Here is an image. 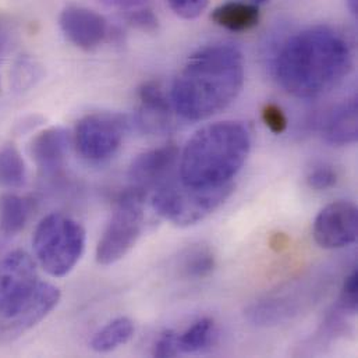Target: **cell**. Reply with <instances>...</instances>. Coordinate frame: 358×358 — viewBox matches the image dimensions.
I'll use <instances>...</instances> for the list:
<instances>
[{"instance_id": "obj_17", "label": "cell", "mask_w": 358, "mask_h": 358, "mask_svg": "<svg viewBox=\"0 0 358 358\" xmlns=\"http://www.w3.org/2000/svg\"><path fill=\"white\" fill-rule=\"evenodd\" d=\"M34 212V201L17 194L0 195V233L3 236L18 234L28 223Z\"/></svg>"}, {"instance_id": "obj_27", "label": "cell", "mask_w": 358, "mask_h": 358, "mask_svg": "<svg viewBox=\"0 0 358 358\" xmlns=\"http://www.w3.org/2000/svg\"><path fill=\"white\" fill-rule=\"evenodd\" d=\"M171 8L184 20H194L203 13L209 0H166Z\"/></svg>"}, {"instance_id": "obj_20", "label": "cell", "mask_w": 358, "mask_h": 358, "mask_svg": "<svg viewBox=\"0 0 358 358\" xmlns=\"http://www.w3.org/2000/svg\"><path fill=\"white\" fill-rule=\"evenodd\" d=\"M216 338V325L210 318L194 322L187 331L178 335L179 355H194L208 349Z\"/></svg>"}, {"instance_id": "obj_31", "label": "cell", "mask_w": 358, "mask_h": 358, "mask_svg": "<svg viewBox=\"0 0 358 358\" xmlns=\"http://www.w3.org/2000/svg\"><path fill=\"white\" fill-rule=\"evenodd\" d=\"M346 3H348V7H349L350 13H352L353 15H357L358 0H346Z\"/></svg>"}, {"instance_id": "obj_15", "label": "cell", "mask_w": 358, "mask_h": 358, "mask_svg": "<svg viewBox=\"0 0 358 358\" xmlns=\"http://www.w3.org/2000/svg\"><path fill=\"white\" fill-rule=\"evenodd\" d=\"M358 101L349 98L334 108L321 124L322 138L335 147L352 145L358 137Z\"/></svg>"}, {"instance_id": "obj_6", "label": "cell", "mask_w": 358, "mask_h": 358, "mask_svg": "<svg viewBox=\"0 0 358 358\" xmlns=\"http://www.w3.org/2000/svg\"><path fill=\"white\" fill-rule=\"evenodd\" d=\"M145 198L147 194L134 187L117 196L110 220L96 245L95 258L99 265H113L134 248L144 227Z\"/></svg>"}, {"instance_id": "obj_4", "label": "cell", "mask_w": 358, "mask_h": 358, "mask_svg": "<svg viewBox=\"0 0 358 358\" xmlns=\"http://www.w3.org/2000/svg\"><path fill=\"white\" fill-rule=\"evenodd\" d=\"M85 243L84 226L63 213L45 216L32 237L36 259L53 278H63L74 269L84 254Z\"/></svg>"}, {"instance_id": "obj_1", "label": "cell", "mask_w": 358, "mask_h": 358, "mask_svg": "<svg viewBox=\"0 0 358 358\" xmlns=\"http://www.w3.org/2000/svg\"><path fill=\"white\" fill-rule=\"evenodd\" d=\"M353 67L348 38L328 25H315L289 38L275 59L282 88L301 99L322 96L336 88Z\"/></svg>"}, {"instance_id": "obj_14", "label": "cell", "mask_w": 358, "mask_h": 358, "mask_svg": "<svg viewBox=\"0 0 358 358\" xmlns=\"http://www.w3.org/2000/svg\"><path fill=\"white\" fill-rule=\"evenodd\" d=\"M70 141V134L63 127L45 129L32 138L29 154L43 178L56 179L63 173Z\"/></svg>"}, {"instance_id": "obj_24", "label": "cell", "mask_w": 358, "mask_h": 358, "mask_svg": "<svg viewBox=\"0 0 358 358\" xmlns=\"http://www.w3.org/2000/svg\"><path fill=\"white\" fill-rule=\"evenodd\" d=\"M126 20L131 27L144 32H154L159 27L158 17L150 6H144L133 11H129Z\"/></svg>"}, {"instance_id": "obj_10", "label": "cell", "mask_w": 358, "mask_h": 358, "mask_svg": "<svg viewBox=\"0 0 358 358\" xmlns=\"http://www.w3.org/2000/svg\"><path fill=\"white\" fill-rule=\"evenodd\" d=\"M60 290L39 282L32 296L10 317L0 318V343H11L42 322L59 304Z\"/></svg>"}, {"instance_id": "obj_28", "label": "cell", "mask_w": 358, "mask_h": 358, "mask_svg": "<svg viewBox=\"0 0 358 358\" xmlns=\"http://www.w3.org/2000/svg\"><path fill=\"white\" fill-rule=\"evenodd\" d=\"M179 355L178 349V334L175 331H165L162 332L152 349V356L154 357H176Z\"/></svg>"}, {"instance_id": "obj_11", "label": "cell", "mask_w": 358, "mask_h": 358, "mask_svg": "<svg viewBox=\"0 0 358 358\" xmlns=\"http://www.w3.org/2000/svg\"><path fill=\"white\" fill-rule=\"evenodd\" d=\"M180 151L175 144H166L138 155L130 169L129 179L134 188L144 191L157 189L171 179L179 168Z\"/></svg>"}, {"instance_id": "obj_5", "label": "cell", "mask_w": 358, "mask_h": 358, "mask_svg": "<svg viewBox=\"0 0 358 358\" xmlns=\"http://www.w3.org/2000/svg\"><path fill=\"white\" fill-rule=\"evenodd\" d=\"M233 191V182L213 188H194L171 179L154 191L152 208L172 224L188 227L219 209Z\"/></svg>"}, {"instance_id": "obj_23", "label": "cell", "mask_w": 358, "mask_h": 358, "mask_svg": "<svg viewBox=\"0 0 358 358\" xmlns=\"http://www.w3.org/2000/svg\"><path fill=\"white\" fill-rule=\"evenodd\" d=\"M18 38V29L14 20L0 11V63L10 55L14 49Z\"/></svg>"}, {"instance_id": "obj_12", "label": "cell", "mask_w": 358, "mask_h": 358, "mask_svg": "<svg viewBox=\"0 0 358 358\" xmlns=\"http://www.w3.org/2000/svg\"><path fill=\"white\" fill-rule=\"evenodd\" d=\"M59 25L66 38L83 50H94L109 35L103 15L84 6L69 4L59 15Z\"/></svg>"}, {"instance_id": "obj_22", "label": "cell", "mask_w": 358, "mask_h": 358, "mask_svg": "<svg viewBox=\"0 0 358 358\" xmlns=\"http://www.w3.org/2000/svg\"><path fill=\"white\" fill-rule=\"evenodd\" d=\"M43 78L42 64L29 55L20 56L10 71V84L15 92L32 90Z\"/></svg>"}, {"instance_id": "obj_8", "label": "cell", "mask_w": 358, "mask_h": 358, "mask_svg": "<svg viewBox=\"0 0 358 358\" xmlns=\"http://www.w3.org/2000/svg\"><path fill=\"white\" fill-rule=\"evenodd\" d=\"M36 264L21 250L8 252L0 259V318L13 315L38 286Z\"/></svg>"}, {"instance_id": "obj_9", "label": "cell", "mask_w": 358, "mask_h": 358, "mask_svg": "<svg viewBox=\"0 0 358 358\" xmlns=\"http://www.w3.org/2000/svg\"><path fill=\"white\" fill-rule=\"evenodd\" d=\"M313 234L315 243L327 250H339L356 243L357 206L349 201H335L317 215Z\"/></svg>"}, {"instance_id": "obj_30", "label": "cell", "mask_w": 358, "mask_h": 358, "mask_svg": "<svg viewBox=\"0 0 358 358\" xmlns=\"http://www.w3.org/2000/svg\"><path fill=\"white\" fill-rule=\"evenodd\" d=\"M106 7L122 10V11H133L136 8L148 6V0H101Z\"/></svg>"}, {"instance_id": "obj_2", "label": "cell", "mask_w": 358, "mask_h": 358, "mask_svg": "<svg viewBox=\"0 0 358 358\" xmlns=\"http://www.w3.org/2000/svg\"><path fill=\"white\" fill-rule=\"evenodd\" d=\"M244 76V57L234 45L215 43L196 50L173 81L175 112L191 122L217 115L240 95Z\"/></svg>"}, {"instance_id": "obj_19", "label": "cell", "mask_w": 358, "mask_h": 358, "mask_svg": "<svg viewBox=\"0 0 358 358\" xmlns=\"http://www.w3.org/2000/svg\"><path fill=\"white\" fill-rule=\"evenodd\" d=\"M216 268V258L213 251L208 245L196 244L179 257L180 275L185 279L201 280L213 273Z\"/></svg>"}, {"instance_id": "obj_3", "label": "cell", "mask_w": 358, "mask_h": 358, "mask_svg": "<svg viewBox=\"0 0 358 358\" xmlns=\"http://www.w3.org/2000/svg\"><path fill=\"white\" fill-rule=\"evenodd\" d=\"M251 151V134L240 122H217L199 129L179 158L180 181L187 187L213 188L231 182Z\"/></svg>"}, {"instance_id": "obj_18", "label": "cell", "mask_w": 358, "mask_h": 358, "mask_svg": "<svg viewBox=\"0 0 358 358\" xmlns=\"http://www.w3.org/2000/svg\"><path fill=\"white\" fill-rule=\"evenodd\" d=\"M134 322L130 318H115L94 335L91 341V349L101 355L115 352L119 348L127 345L134 336Z\"/></svg>"}, {"instance_id": "obj_29", "label": "cell", "mask_w": 358, "mask_h": 358, "mask_svg": "<svg viewBox=\"0 0 358 358\" xmlns=\"http://www.w3.org/2000/svg\"><path fill=\"white\" fill-rule=\"evenodd\" d=\"M307 182L311 188L317 191H325L336 185L338 182V173L331 169V168H317L314 169L308 176H307Z\"/></svg>"}, {"instance_id": "obj_13", "label": "cell", "mask_w": 358, "mask_h": 358, "mask_svg": "<svg viewBox=\"0 0 358 358\" xmlns=\"http://www.w3.org/2000/svg\"><path fill=\"white\" fill-rule=\"evenodd\" d=\"M173 103L158 81L144 83L138 88V109L136 123L150 136H162L173 130Z\"/></svg>"}, {"instance_id": "obj_7", "label": "cell", "mask_w": 358, "mask_h": 358, "mask_svg": "<svg viewBox=\"0 0 358 358\" xmlns=\"http://www.w3.org/2000/svg\"><path fill=\"white\" fill-rule=\"evenodd\" d=\"M127 129V119L119 113H90L77 122L73 143L84 159L103 162L119 151Z\"/></svg>"}, {"instance_id": "obj_26", "label": "cell", "mask_w": 358, "mask_h": 358, "mask_svg": "<svg viewBox=\"0 0 358 358\" xmlns=\"http://www.w3.org/2000/svg\"><path fill=\"white\" fill-rule=\"evenodd\" d=\"M341 307L345 313L356 314L358 307V271L355 269L345 280L341 293Z\"/></svg>"}, {"instance_id": "obj_16", "label": "cell", "mask_w": 358, "mask_h": 358, "mask_svg": "<svg viewBox=\"0 0 358 358\" xmlns=\"http://www.w3.org/2000/svg\"><path fill=\"white\" fill-rule=\"evenodd\" d=\"M259 17V6L255 3L244 1L223 3L210 14V18L216 25L233 32H244L252 29L258 25Z\"/></svg>"}, {"instance_id": "obj_25", "label": "cell", "mask_w": 358, "mask_h": 358, "mask_svg": "<svg viewBox=\"0 0 358 358\" xmlns=\"http://www.w3.org/2000/svg\"><path fill=\"white\" fill-rule=\"evenodd\" d=\"M261 117L273 134H282L287 129V117L283 109L276 103H266L261 110Z\"/></svg>"}, {"instance_id": "obj_21", "label": "cell", "mask_w": 358, "mask_h": 358, "mask_svg": "<svg viewBox=\"0 0 358 358\" xmlns=\"http://www.w3.org/2000/svg\"><path fill=\"white\" fill-rule=\"evenodd\" d=\"M27 181L25 162L18 148L8 143L0 148V185L4 188H21Z\"/></svg>"}, {"instance_id": "obj_32", "label": "cell", "mask_w": 358, "mask_h": 358, "mask_svg": "<svg viewBox=\"0 0 358 358\" xmlns=\"http://www.w3.org/2000/svg\"><path fill=\"white\" fill-rule=\"evenodd\" d=\"M0 92H1V84H0Z\"/></svg>"}]
</instances>
